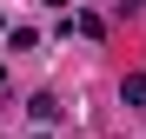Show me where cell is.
<instances>
[{
	"instance_id": "6da1fadb",
	"label": "cell",
	"mask_w": 146,
	"mask_h": 139,
	"mask_svg": "<svg viewBox=\"0 0 146 139\" xmlns=\"http://www.w3.org/2000/svg\"><path fill=\"white\" fill-rule=\"evenodd\" d=\"M126 99H133V106H146V73H133V80H126Z\"/></svg>"
}]
</instances>
